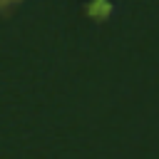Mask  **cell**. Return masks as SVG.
<instances>
[{"label":"cell","mask_w":159,"mask_h":159,"mask_svg":"<svg viewBox=\"0 0 159 159\" xmlns=\"http://www.w3.org/2000/svg\"><path fill=\"white\" fill-rule=\"evenodd\" d=\"M89 12H92L94 17H97V15H99V17H104V15L109 12V2H107V0H94V2L89 5Z\"/></svg>","instance_id":"6da1fadb"}]
</instances>
